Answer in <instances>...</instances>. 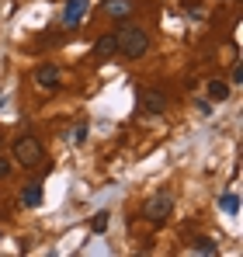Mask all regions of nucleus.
<instances>
[{"label":"nucleus","mask_w":243,"mask_h":257,"mask_svg":"<svg viewBox=\"0 0 243 257\" xmlns=\"http://www.w3.org/2000/svg\"><path fill=\"white\" fill-rule=\"evenodd\" d=\"M115 52L129 56V59H143V56L150 52V32L139 28V25H132V21L125 18L118 25V32H115Z\"/></svg>","instance_id":"nucleus-1"},{"label":"nucleus","mask_w":243,"mask_h":257,"mask_svg":"<svg viewBox=\"0 0 243 257\" xmlns=\"http://www.w3.org/2000/svg\"><path fill=\"white\" fill-rule=\"evenodd\" d=\"M11 160L21 164V167H39L42 160H45V146L35 136H18L11 143Z\"/></svg>","instance_id":"nucleus-2"},{"label":"nucleus","mask_w":243,"mask_h":257,"mask_svg":"<svg viewBox=\"0 0 243 257\" xmlns=\"http://www.w3.org/2000/svg\"><path fill=\"white\" fill-rule=\"evenodd\" d=\"M174 212V198L160 191V195H153V198H146V205H143V215L150 219V222H167V215Z\"/></svg>","instance_id":"nucleus-3"},{"label":"nucleus","mask_w":243,"mask_h":257,"mask_svg":"<svg viewBox=\"0 0 243 257\" xmlns=\"http://www.w3.org/2000/svg\"><path fill=\"white\" fill-rule=\"evenodd\" d=\"M136 97H139V104H143L150 115H163V111H167V94H163V90L139 87V90H136Z\"/></svg>","instance_id":"nucleus-4"},{"label":"nucleus","mask_w":243,"mask_h":257,"mask_svg":"<svg viewBox=\"0 0 243 257\" xmlns=\"http://www.w3.org/2000/svg\"><path fill=\"white\" fill-rule=\"evenodd\" d=\"M83 14H87V0H66V11H63V28H66V32L80 28Z\"/></svg>","instance_id":"nucleus-5"},{"label":"nucleus","mask_w":243,"mask_h":257,"mask_svg":"<svg viewBox=\"0 0 243 257\" xmlns=\"http://www.w3.org/2000/svg\"><path fill=\"white\" fill-rule=\"evenodd\" d=\"M35 84L45 87V90L59 87V66H52V63H42L39 70H35Z\"/></svg>","instance_id":"nucleus-6"},{"label":"nucleus","mask_w":243,"mask_h":257,"mask_svg":"<svg viewBox=\"0 0 243 257\" xmlns=\"http://www.w3.org/2000/svg\"><path fill=\"white\" fill-rule=\"evenodd\" d=\"M101 11L115 21H125V18H132V0H104Z\"/></svg>","instance_id":"nucleus-7"},{"label":"nucleus","mask_w":243,"mask_h":257,"mask_svg":"<svg viewBox=\"0 0 243 257\" xmlns=\"http://www.w3.org/2000/svg\"><path fill=\"white\" fill-rule=\"evenodd\" d=\"M21 205H28V209H39V205H42V184H39V181L25 184V191H21Z\"/></svg>","instance_id":"nucleus-8"},{"label":"nucleus","mask_w":243,"mask_h":257,"mask_svg":"<svg viewBox=\"0 0 243 257\" xmlns=\"http://www.w3.org/2000/svg\"><path fill=\"white\" fill-rule=\"evenodd\" d=\"M94 56H97V59H108V56H115V35H101V39L94 42Z\"/></svg>","instance_id":"nucleus-9"},{"label":"nucleus","mask_w":243,"mask_h":257,"mask_svg":"<svg viewBox=\"0 0 243 257\" xmlns=\"http://www.w3.org/2000/svg\"><path fill=\"white\" fill-rule=\"evenodd\" d=\"M208 97L212 101H226L229 97V84L226 80H208Z\"/></svg>","instance_id":"nucleus-10"},{"label":"nucleus","mask_w":243,"mask_h":257,"mask_svg":"<svg viewBox=\"0 0 243 257\" xmlns=\"http://www.w3.org/2000/svg\"><path fill=\"white\" fill-rule=\"evenodd\" d=\"M191 247H195V254H219V243H215L212 236H198Z\"/></svg>","instance_id":"nucleus-11"},{"label":"nucleus","mask_w":243,"mask_h":257,"mask_svg":"<svg viewBox=\"0 0 243 257\" xmlns=\"http://www.w3.org/2000/svg\"><path fill=\"white\" fill-rule=\"evenodd\" d=\"M219 209H222V212H229V215H236V212H240V198H236L233 191H226V195L219 198Z\"/></svg>","instance_id":"nucleus-12"},{"label":"nucleus","mask_w":243,"mask_h":257,"mask_svg":"<svg viewBox=\"0 0 243 257\" xmlns=\"http://www.w3.org/2000/svg\"><path fill=\"white\" fill-rule=\"evenodd\" d=\"M108 222H111V215H108V212H94L90 229H94V233H104V229H108Z\"/></svg>","instance_id":"nucleus-13"},{"label":"nucleus","mask_w":243,"mask_h":257,"mask_svg":"<svg viewBox=\"0 0 243 257\" xmlns=\"http://www.w3.org/2000/svg\"><path fill=\"white\" fill-rule=\"evenodd\" d=\"M4 177H11V160H7V157H0V181H4Z\"/></svg>","instance_id":"nucleus-14"},{"label":"nucleus","mask_w":243,"mask_h":257,"mask_svg":"<svg viewBox=\"0 0 243 257\" xmlns=\"http://www.w3.org/2000/svg\"><path fill=\"white\" fill-rule=\"evenodd\" d=\"M229 80H233V84H243V70H240V63L233 66V73H229Z\"/></svg>","instance_id":"nucleus-15"},{"label":"nucleus","mask_w":243,"mask_h":257,"mask_svg":"<svg viewBox=\"0 0 243 257\" xmlns=\"http://www.w3.org/2000/svg\"><path fill=\"white\" fill-rule=\"evenodd\" d=\"M73 139H77V143H83V139H87V125H77V128H73Z\"/></svg>","instance_id":"nucleus-16"},{"label":"nucleus","mask_w":243,"mask_h":257,"mask_svg":"<svg viewBox=\"0 0 243 257\" xmlns=\"http://www.w3.org/2000/svg\"><path fill=\"white\" fill-rule=\"evenodd\" d=\"M0 146H4V132H0Z\"/></svg>","instance_id":"nucleus-17"}]
</instances>
